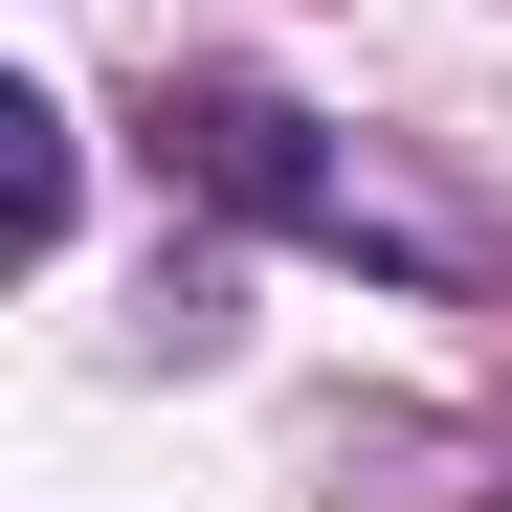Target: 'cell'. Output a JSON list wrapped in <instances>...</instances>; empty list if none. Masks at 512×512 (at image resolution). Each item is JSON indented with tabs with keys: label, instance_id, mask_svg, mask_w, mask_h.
<instances>
[{
	"label": "cell",
	"instance_id": "cell-2",
	"mask_svg": "<svg viewBox=\"0 0 512 512\" xmlns=\"http://www.w3.org/2000/svg\"><path fill=\"white\" fill-rule=\"evenodd\" d=\"M0 134H23V156H0V223L67 245V112H0Z\"/></svg>",
	"mask_w": 512,
	"mask_h": 512
},
{
	"label": "cell",
	"instance_id": "cell-1",
	"mask_svg": "<svg viewBox=\"0 0 512 512\" xmlns=\"http://www.w3.org/2000/svg\"><path fill=\"white\" fill-rule=\"evenodd\" d=\"M156 134H179V179H223L245 223L334 245V268H423V290H446V223H401V201H379V179H357V156H334L312 112H268V90H179Z\"/></svg>",
	"mask_w": 512,
	"mask_h": 512
}]
</instances>
